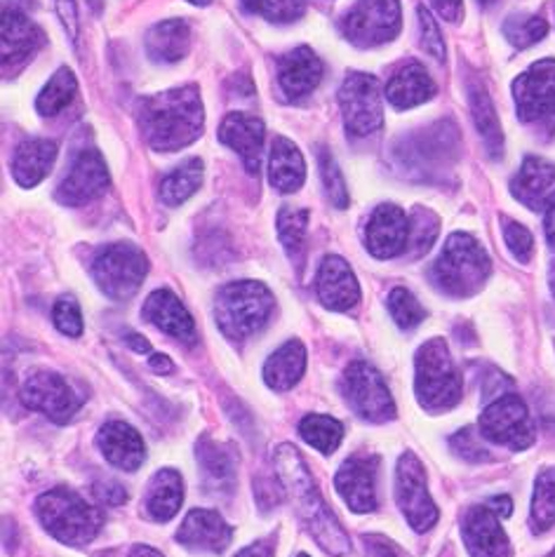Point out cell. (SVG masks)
I'll return each instance as SVG.
<instances>
[{"label": "cell", "instance_id": "1", "mask_svg": "<svg viewBox=\"0 0 555 557\" xmlns=\"http://www.w3.org/2000/svg\"><path fill=\"white\" fill-rule=\"evenodd\" d=\"M273 466L278 480H281V487L292 498L299 518L309 527L320 548H325L334 557L348 555L350 541L344 527L325 504V498L320 496V490L316 487L301 454L292 445H278L273 451Z\"/></svg>", "mask_w": 555, "mask_h": 557}, {"label": "cell", "instance_id": "2", "mask_svg": "<svg viewBox=\"0 0 555 557\" xmlns=\"http://www.w3.org/2000/svg\"><path fill=\"white\" fill-rule=\"evenodd\" d=\"M206 113L198 87H177L144 99L139 104V127L146 141L156 151H180L194 144L200 132Z\"/></svg>", "mask_w": 555, "mask_h": 557}, {"label": "cell", "instance_id": "3", "mask_svg": "<svg viewBox=\"0 0 555 557\" xmlns=\"http://www.w3.org/2000/svg\"><path fill=\"white\" fill-rule=\"evenodd\" d=\"M492 261L488 252L469 233H455L449 236L441 257L433 267V281L445 295L466 299L483 289L490 277Z\"/></svg>", "mask_w": 555, "mask_h": 557}, {"label": "cell", "instance_id": "4", "mask_svg": "<svg viewBox=\"0 0 555 557\" xmlns=\"http://www.w3.org/2000/svg\"><path fill=\"white\" fill-rule=\"evenodd\" d=\"M40 524L66 546H85L101 530V512L69 487H54L36 504Z\"/></svg>", "mask_w": 555, "mask_h": 557}, {"label": "cell", "instance_id": "5", "mask_svg": "<svg viewBox=\"0 0 555 557\" xmlns=\"http://www.w3.org/2000/svg\"><path fill=\"white\" fill-rule=\"evenodd\" d=\"M273 295L257 281L229 283L214 301L217 325L231 339H247L267 325L273 313Z\"/></svg>", "mask_w": 555, "mask_h": 557}, {"label": "cell", "instance_id": "6", "mask_svg": "<svg viewBox=\"0 0 555 557\" xmlns=\"http://www.w3.org/2000/svg\"><path fill=\"white\" fill-rule=\"evenodd\" d=\"M415 391L423 409L445 412L461 400V374L445 339H431L417 350Z\"/></svg>", "mask_w": 555, "mask_h": 557}, {"label": "cell", "instance_id": "7", "mask_svg": "<svg viewBox=\"0 0 555 557\" xmlns=\"http://www.w3.org/2000/svg\"><path fill=\"white\" fill-rule=\"evenodd\" d=\"M92 273L107 297L113 301H125L141 287L146 273H149V259L135 245L113 243L99 249Z\"/></svg>", "mask_w": 555, "mask_h": 557}, {"label": "cell", "instance_id": "8", "mask_svg": "<svg viewBox=\"0 0 555 557\" xmlns=\"http://www.w3.org/2000/svg\"><path fill=\"white\" fill-rule=\"evenodd\" d=\"M480 435L494 445L522 451L534 443V423L530 409L516 393H502L480 414Z\"/></svg>", "mask_w": 555, "mask_h": 557}, {"label": "cell", "instance_id": "9", "mask_svg": "<svg viewBox=\"0 0 555 557\" xmlns=\"http://www.w3.org/2000/svg\"><path fill=\"white\" fill-rule=\"evenodd\" d=\"M340 107L350 137H370L384 123L382 85L368 73H350L340 90Z\"/></svg>", "mask_w": 555, "mask_h": 557}, {"label": "cell", "instance_id": "10", "mask_svg": "<svg viewBox=\"0 0 555 557\" xmlns=\"http://www.w3.org/2000/svg\"><path fill=\"white\" fill-rule=\"evenodd\" d=\"M400 32V0H358L344 20V36L358 48H377Z\"/></svg>", "mask_w": 555, "mask_h": 557}, {"label": "cell", "instance_id": "11", "mask_svg": "<svg viewBox=\"0 0 555 557\" xmlns=\"http://www.w3.org/2000/svg\"><path fill=\"white\" fill-rule=\"evenodd\" d=\"M344 395L356 414L372 423H384L396 417V403L384 384V379L372 364L356 360L344 372Z\"/></svg>", "mask_w": 555, "mask_h": 557}, {"label": "cell", "instance_id": "12", "mask_svg": "<svg viewBox=\"0 0 555 557\" xmlns=\"http://www.w3.org/2000/svg\"><path fill=\"white\" fill-rule=\"evenodd\" d=\"M396 502L415 532H429L441 518L427 487V473L412 451H405L396 468Z\"/></svg>", "mask_w": 555, "mask_h": 557}, {"label": "cell", "instance_id": "13", "mask_svg": "<svg viewBox=\"0 0 555 557\" xmlns=\"http://www.w3.org/2000/svg\"><path fill=\"white\" fill-rule=\"evenodd\" d=\"M514 97L522 123L555 125V60L536 62L518 76Z\"/></svg>", "mask_w": 555, "mask_h": 557}, {"label": "cell", "instance_id": "14", "mask_svg": "<svg viewBox=\"0 0 555 557\" xmlns=\"http://www.w3.org/2000/svg\"><path fill=\"white\" fill-rule=\"evenodd\" d=\"M22 403L54 423H69L81 409L76 391L54 372H34L28 376L22 386Z\"/></svg>", "mask_w": 555, "mask_h": 557}, {"label": "cell", "instance_id": "15", "mask_svg": "<svg viewBox=\"0 0 555 557\" xmlns=\"http://www.w3.org/2000/svg\"><path fill=\"white\" fill-rule=\"evenodd\" d=\"M365 243H368V249L377 259H393L407 252L410 219L405 216L398 205H379L370 216L368 231H365Z\"/></svg>", "mask_w": 555, "mask_h": 557}, {"label": "cell", "instance_id": "16", "mask_svg": "<svg viewBox=\"0 0 555 557\" xmlns=\"http://www.w3.org/2000/svg\"><path fill=\"white\" fill-rule=\"evenodd\" d=\"M109 188V170L104 160L97 151H83L73 165L69 168L66 177L57 190V198L60 202L69 205V208H76V205H85L95 200L97 196L104 194Z\"/></svg>", "mask_w": 555, "mask_h": 557}, {"label": "cell", "instance_id": "17", "mask_svg": "<svg viewBox=\"0 0 555 557\" xmlns=\"http://www.w3.org/2000/svg\"><path fill=\"white\" fill-rule=\"evenodd\" d=\"M499 520L488 504L466 510L461 534L471 557H510V541Z\"/></svg>", "mask_w": 555, "mask_h": 557}, {"label": "cell", "instance_id": "18", "mask_svg": "<svg viewBox=\"0 0 555 557\" xmlns=\"http://www.w3.org/2000/svg\"><path fill=\"white\" fill-rule=\"evenodd\" d=\"M346 506L354 512H372L377 508V459L356 454L344 461L334 478Z\"/></svg>", "mask_w": 555, "mask_h": 557}, {"label": "cell", "instance_id": "19", "mask_svg": "<svg viewBox=\"0 0 555 557\" xmlns=\"http://www.w3.org/2000/svg\"><path fill=\"white\" fill-rule=\"evenodd\" d=\"M318 299L328 306L330 311H348L354 309L360 299V285L354 271L342 257H328L318 269L316 277Z\"/></svg>", "mask_w": 555, "mask_h": 557}, {"label": "cell", "instance_id": "20", "mask_svg": "<svg viewBox=\"0 0 555 557\" xmlns=\"http://www.w3.org/2000/svg\"><path fill=\"white\" fill-rule=\"evenodd\" d=\"M323 81V62L309 48H297L278 62V85L287 99H301L311 95Z\"/></svg>", "mask_w": 555, "mask_h": 557}, {"label": "cell", "instance_id": "21", "mask_svg": "<svg viewBox=\"0 0 555 557\" xmlns=\"http://www.w3.org/2000/svg\"><path fill=\"white\" fill-rule=\"evenodd\" d=\"M97 447L104 459L121 471H137L146 459L141 435L125 421H109L97 433Z\"/></svg>", "mask_w": 555, "mask_h": 557}, {"label": "cell", "instance_id": "22", "mask_svg": "<svg viewBox=\"0 0 555 557\" xmlns=\"http://www.w3.org/2000/svg\"><path fill=\"white\" fill-rule=\"evenodd\" d=\"M198 463L202 485L214 494H229L236 490L238 475V451L231 445L214 443V440H200L198 443Z\"/></svg>", "mask_w": 555, "mask_h": 557}, {"label": "cell", "instance_id": "23", "mask_svg": "<svg viewBox=\"0 0 555 557\" xmlns=\"http://www.w3.org/2000/svg\"><path fill=\"white\" fill-rule=\"evenodd\" d=\"M231 527L224 522L222 516L214 510L196 508L186 516L184 524L177 532V541L182 546L192 550H206V553H222L231 544Z\"/></svg>", "mask_w": 555, "mask_h": 557}, {"label": "cell", "instance_id": "24", "mask_svg": "<svg viewBox=\"0 0 555 557\" xmlns=\"http://www.w3.org/2000/svg\"><path fill=\"white\" fill-rule=\"evenodd\" d=\"M264 135V123L245 113H229L222 123V129H219V139L245 160V165L250 168L252 174H257L261 168Z\"/></svg>", "mask_w": 555, "mask_h": 557}, {"label": "cell", "instance_id": "25", "mask_svg": "<svg viewBox=\"0 0 555 557\" xmlns=\"http://www.w3.org/2000/svg\"><path fill=\"white\" fill-rule=\"evenodd\" d=\"M144 318L151 320L153 325L184 344H192L196 339V325L192 313L184 309V304L170 289H158L146 299Z\"/></svg>", "mask_w": 555, "mask_h": 557}, {"label": "cell", "instance_id": "26", "mask_svg": "<svg viewBox=\"0 0 555 557\" xmlns=\"http://www.w3.org/2000/svg\"><path fill=\"white\" fill-rule=\"evenodd\" d=\"M553 186H555V168L546 163L544 158L530 156L525 158L522 168L510 182V194L516 196L522 205H528L530 210H542L553 198Z\"/></svg>", "mask_w": 555, "mask_h": 557}, {"label": "cell", "instance_id": "27", "mask_svg": "<svg viewBox=\"0 0 555 557\" xmlns=\"http://www.w3.org/2000/svg\"><path fill=\"white\" fill-rule=\"evenodd\" d=\"M40 40V28L26 17V12L8 5L3 12V64L12 69L26 62L38 50Z\"/></svg>", "mask_w": 555, "mask_h": 557}, {"label": "cell", "instance_id": "28", "mask_svg": "<svg viewBox=\"0 0 555 557\" xmlns=\"http://www.w3.org/2000/svg\"><path fill=\"white\" fill-rule=\"evenodd\" d=\"M57 158V144L48 139H28L12 156V177L20 186L32 188L50 174Z\"/></svg>", "mask_w": 555, "mask_h": 557}, {"label": "cell", "instance_id": "29", "mask_svg": "<svg viewBox=\"0 0 555 557\" xmlns=\"http://www.w3.org/2000/svg\"><path fill=\"white\" fill-rule=\"evenodd\" d=\"M386 97L396 109H412L435 97V83L431 81L427 69L410 62L388 81Z\"/></svg>", "mask_w": 555, "mask_h": 557}, {"label": "cell", "instance_id": "30", "mask_svg": "<svg viewBox=\"0 0 555 557\" xmlns=\"http://www.w3.org/2000/svg\"><path fill=\"white\" fill-rule=\"evenodd\" d=\"M188 48H192V26L184 20L160 22L146 36V52H149L153 62L160 64H174L184 60Z\"/></svg>", "mask_w": 555, "mask_h": 557}, {"label": "cell", "instance_id": "31", "mask_svg": "<svg viewBox=\"0 0 555 557\" xmlns=\"http://www.w3.org/2000/svg\"><path fill=\"white\" fill-rule=\"evenodd\" d=\"M182 502H184V485H182L180 473L172 471V468L158 471L149 482V490H146V498H144L149 518L156 522H168L177 516Z\"/></svg>", "mask_w": 555, "mask_h": 557}, {"label": "cell", "instance_id": "32", "mask_svg": "<svg viewBox=\"0 0 555 557\" xmlns=\"http://www.w3.org/2000/svg\"><path fill=\"white\" fill-rule=\"evenodd\" d=\"M269 180L278 190H283V194H295L306 180L304 156L297 146L285 137H278L273 141L269 160Z\"/></svg>", "mask_w": 555, "mask_h": 557}, {"label": "cell", "instance_id": "33", "mask_svg": "<svg viewBox=\"0 0 555 557\" xmlns=\"http://www.w3.org/2000/svg\"><path fill=\"white\" fill-rule=\"evenodd\" d=\"M306 372V348L301 342L292 339L281 346L264 364V379L273 391H289L297 386Z\"/></svg>", "mask_w": 555, "mask_h": 557}, {"label": "cell", "instance_id": "34", "mask_svg": "<svg viewBox=\"0 0 555 557\" xmlns=\"http://www.w3.org/2000/svg\"><path fill=\"white\" fill-rule=\"evenodd\" d=\"M471 109H473L476 127L480 132V137H483L488 151L494 158L502 156V151H504L502 125H499V119H496V111L492 107V99H490L488 90H485L483 85H478V83L471 85Z\"/></svg>", "mask_w": 555, "mask_h": 557}, {"label": "cell", "instance_id": "35", "mask_svg": "<svg viewBox=\"0 0 555 557\" xmlns=\"http://www.w3.org/2000/svg\"><path fill=\"white\" fill-rule=\"evenodd\" d=\"M202 184V163L198 158L188 160V163L180 165L172 174L160 184V198H163L165 205L170 208H177L184 200L192 198L198 186Z\"/></svg>", "mask_w": 555, "mask_h": 557}, {"label": "cell", "instance_id": "36", "mask_svg": "<svg viewBox=\"0 0 555 557\" xmlns=\"http://www.w3.org/2000/svg\"><path fill=\"white\" fill-rule=\"evenodd\" d=\"M530 520L536 534L548 532L555 524V468H544V471L536 475Z\"/></svg>", "mask_w": 555, "mask_h": 557}, {"label": "cell", "instance_id": "37", "mask_svg": "<svg viewBox=\"0 0 555 557\" xmlns=\"http://www.w3.org/2000/svg\"><path fill=\"white\" fill-rule=\"evenodd\" d=\"M299 433H301L306 443L316 447L318 451L332 454L334 449L342 445L344 426H342V421L332 419L328 414H309V417L301 419Z\"/></svg>", "mask_w": 555, "mask_h": 557}, {"label": "cell", "instance_id": "38", "mask_svg": "<svg viewBox=\"0 0 555 557\" xmlns=\"http://www.w3.org/2000/svg\"><path fill=\"white\" fill-rule=\"evenodd\" d=\"M76 92H78L76 76H73L69 69H60L50 78V83L42 87L36 107H38L40 115H57L71 104Z\"/></svg>", "mask_w": 555, "mask_h": 557}, {"label": "cell", "instance_id": "39", "mask_svg": "<svg viewBox=\"0 0 555 557\" xmlns=\"http://www.w3.org/2000/svg\"><path fill=\"white\" fill-rule=\"evenodd\" d=\"M306 226H309V212L299 208H283L278 212V236L292 261L299 263L306 240Z\"/></svg>", "mask_w": 555, "mask_h": 557}, {"label": "cell", "instance_id": "40", "mask_svg": "<svg viewBox=\"0 0 555 557\" xmlns=\"http://www.w3.org/2000/svg\"><path fill=\"white\" fill-rule=\"evenodd\" d=\"M548 32V24L542 17L534 14H514L504 22V36L516 48H530L534 42L542 40Z\"/></svg>", "mask_w": 555, "mask_h": 557}, {"label": "cell", "instance_id": "41", "mask_svg": "<svg viewBox=\"0 0 555 557\" xmlns=\"http://www.w3.org/2000/svg\"><path fill=\"white\" fill-rule=\"evenodd\" d=\"M437 219L433 212L415 208L410 214V243H407V252L410 257H423L433 247L437 238Z\"/></svg>", "mask_w": 555, "mask_h": 557}, {"label": "cell", "instance_id": "42", "mask_svg": "<svg viewBox=\"0 0 555 557\" xmlns=\"http://www.w3.org/2000/svg\"><path fill=\"white\" fill-rule=\"evenodd\" d=\"M388 311L393 315V320L398 322V327L403 330H412L417 327L419 322L427 318V311L423 306L415 299L412 292H407L405 287H396L388 295Z\"/></svg>", "mask_w": 555, "mask_h": 557}, {"label": "cell", "instance_id": "43", "mask_svg": "<svg viewBox=\"0 0 555 557\" xmlns=\"http://www.w3.org/2000/svg\"><path fill=\"white\" fill-rule=\"evenodd\" d=\"M243 8L271 22H295L304 14V0H240Z\"/></svg>", "mask_w": 555, "mask_h": 557}, {"label": "cell", "instance_id": "44", "mask_svg": "<svg viewBox=\"0 0 555 557\" xmlns=\"http://www.w3.org/2000/svg\"><path fill=\"white\" fill-rule=\"evenodd\" d=\"M318 165H320V177H323L330 202L334 205V208H346L348 194H346V184H344L337 160L330 156V151H320L318 153Z\"/></svg>", "mask_w": 555, "mask_h": 557}, {"label": "cell", "instance_id": "45", "mask_svg": "<svg viewBox=\"0 0 555 557\" xmlns=\"http://www.w3.org/2000/svg\"><path fill=\"white\" fill-rule=\"evenodd\" d=\"M480 437H483V435H480V431L476 433L473 429H464V431H459L455 437L449 440V445H452V449L459 454L464 461L483 463V461L492 459V454L485 449L483 443H480Z\"/></svg>", "mask_w": 555, "mask_h": 557}, {"label": "cell", "instance_id": "46", "mask_svg": "<svg viewBox=\"0 0 555 557\" xmlns=\"http://www.w3.org/2000/svg\"><path fill=\"white\" fill-rule=\"evenodd\" d=\"M504 240L518 261H530L532 249H534V238L532 233L520 226L518 222H510V219H504Z\"/></svg>", "mask_w": 555, "mask_h": 557}, {"label": "cell", "instance_id": "47", "mask_svg": "<svg viewBox=\"0 0 555 557\" xmlns=\"http://www.w3.org/2000/svg\"><path fill=\"white\" fill-rule=\"evenodd\" d=\"M54 325L66 336H81L83 334V313L78 309V304L73 299H60L54 304Z\"/></svg>", "mask_w": 555, "mask_h": 557}, {"label": "cell", "instance_id": "48", "mask_svg": "<svg viewBox=\"0 0 555 557\" xmlns=\"http://www.w3.org/2000/svg\"><path fill=\"white\" fill-rule=\"evenodd\" d=\"M419 24H421V46L437 62L445 60V42L441 36V28H437L433 14L427 8H419Z\"/></svg>", "mask_w": 555, "mask_h": 557}, {"label": "cell", "instance_id": "49", "mask_svg": "<svg viewBox=\"0 0 555 557\" xmlns=\"http://www.w3.org/2000/svg\"><path fill=\"white\" fill-rule=\"evenodd\" d=\"M365 546H368L372 557H410L400 546L393 544L386 536L379 534H368L365 536Z\"/></svg>", "mask_w": 555, "mask_h": 557}, {"label": "cell", "instance_id": "50", "mask_svg": "<svg viewBox=\"0 0 555 557\" xmlns=\"http://www.w3.org/2000/svg\"><path fill=\"white\" fill-rule=\"evenodd\" d=\"M57 12H60V17L64 22V28L71 40L78 38V8H76V0H54Z\"/></svg>", "mask_w": 555, "mask_h": 557}, {"label": "cell", "instance_id": "51", "mask_svg": "<svg viewBox=\"0 0 555 557\" xmlns=\"http://www.w3.org/2000/svg\"><path fill=\"white\" fill-rule=\"evenodd\" d=\"M97 494H99L101 502L109 504V506H121V504H125V492H123V487H121V485H113V482H109V485H101V487L97 490Z\"/></svg>", "mask_w": 555, "mask_h": 557}, {"label": "cell", "instance_id": "52", "mask_svg": "<svg viewBox=\"0 0 555 557\" xmlns=\"http://www.w3.org/2000/svg\"><path fill=\"white\" fill-rule=\"evenodd\" d=\"M431 3L447 22H457L461 17V0H431Z\"/></svg>", "mask_w": 555, "mask_h": 557}, {"label": "cell", "instance_id": "53", "mask_svg": "<svg viewBox=\"0 0 555 557\" xmlns=\"http://www.w3.org/2000/svg\"><path fill=\"white\" fill-rule=\"evenodd\" d=\"M488 506H490L499 518H508L510 512H514V502H510V496H494V498H490Z\"/></svg>", "mask_w": 555, "mask_h": 557}, {"label": "cell", "instance_id": "54", "mask_svg": "<svg viewBox=\"0 0 555 557\" xmlns=\"http://www.w3.org/2000/svg\"><path fill=\"white\" fill-rule=\"evenodd\" d=\"M125 344L133 348L135 354H151V350H153V346L137 332H125Z\"/></svg>", "mask_w": 555, "mask_h": 557}, {"label": "cell", "instance_id": "55", "mask_svg": "<svg viewBox=\"0 0 555 557\" xmlns=\"http://www.w3.org/2000/svg\"><path fill=\"white\" fill-rule=\"evenodd\" d=\"M236 557H273V548L267 541H257V544L243 548Z\"/></svg>", "mask_w": 555, "mask_h": 557}, {"label": "cell", "instance_id": "56", "mask_svg": "<svg viewBox=\"0 0 555 557\" xmlns=\"http://www.w3.org/2000/svg\"><path fill=\"white\" fill-rule=\"evenodd\" d=\"M546 236L551 247L555 249V196L546 205Z\"/></svg>", "mask_w": 555, "mask_h": 557}, {"label": "cell", "instance_id": "57", "mask_svg": "<svg viewBox=\"0 0 555 557\" xmlns=\"http://www.w3.org/2000/svg\"><path fill=\"white\" fill-rule=\"evenodd\" d=\"M149 364H151V370L158 372V374H170L172 372V360H168V356H163V354H156L149 360Z\"/></svg>", "mask_w": 555, "mask_h": 557}, {"label": "cell", "instance_id": "58", "mask_svg": "<svg viewBox=\"0 0 555 557\" xmlns=\"http://www.w3.org/2000/svg\"><path fill=\"white\" fill-rule=\"evenodd\" d=\"M130 557H163L158 550L149 548V546H135L133 553H130Z\"/></svg>", "mask_w": 555, "mask_h": 557}, {"label": "cell", "instance_id": "59", "mask_svg": "<svg viewBox=\"0 0 555 557\" xmlns=\"http://www.w3.org/2000/svg\"><path fill=\"white\" fill-rule=\"evenodd\" d=\"M551 289H553V297H555V263L551 267Z\"/></svg>", "mask_w": 555, "mask_h": 557}, {"label": "cell", "instance_id": "60", "mask_svg": "<svg viewBox=\"0 0 555 557\" xmlns=\"http://www.w3.org/2000/svg\"><path fill=\"white\" fill-rule=\"evenodd\" d=\"M188 3H194V5H208L210 0H188Z\"/></svg>", "mask_w": 555, "mask_h": 557}, {"label": "cell", "instance_id": "61", "mask_svg": "<svg viewBox=\"0 0 555 557\" xmlns=\"http://www.w3.org/2000/svg\"><path fill=\"white\" fill-rule=\"evenodd\" d=\"M478 3H480V5H492L494 0H478Z\"/></svg>", "mask_w": 555, "mask_h": 557}, {"label": "cell", "instance_id": "62", "mask_svg": "<svg viewBox=\"0 0 555 557\" xmlns=\"http://www.w3.org/2000/svg\"><path fill=\"white\" fill-rule=\"evenodd\" d=\"M546 557H555V548H553V550H551Z\"/></svg>", "mask_w": 555, "mask_h": 557}, {"label": "cell", "instance_id": "63", "mask_svg": "<svg viewBox=\"0 0 555 557\" xmlns=\"http://www.w3.org/2000/svg\"><path fill=\"white\" fill-rule=\"evenodd\" d=\"M299 557H309V555H299Z\"/></svg>", "mask_w": 555, "mask_h": 557}]
</instances>
